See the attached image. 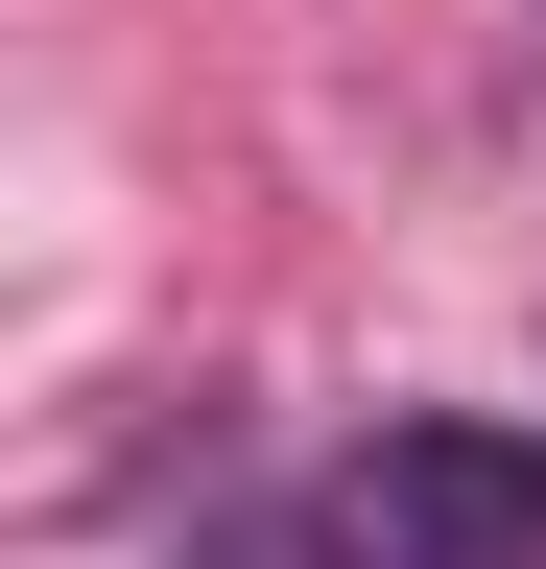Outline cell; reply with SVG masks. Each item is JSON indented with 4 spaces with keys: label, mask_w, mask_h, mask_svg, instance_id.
I'll use <instances>...</instances> for the list:
<instances>
[{
    "label": "cell",
    "mask_w": 546,
    "mask_h": 569,
    "mask_svg": "<svg viewBox=\"0 0 546 569\" xmlns=\"http://www.w3.org/2000/svg\"><path fill=\"white\" fill-rule=\"evenodd\" d=\"M332 569H546V427H380L309 498Z\"/></svg>",
    "instance_id": "6da1fadb"
}]
</instances>
